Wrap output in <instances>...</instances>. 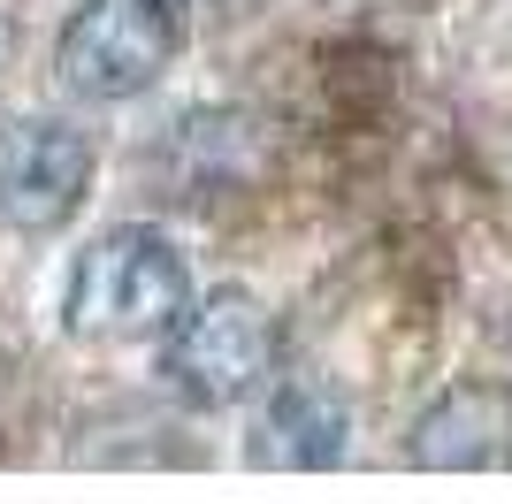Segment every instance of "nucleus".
<instances>
[{
    "instance_id": "5",
    "label": "nucleus",
    "mask_w": 512,
    "mask_h": 504,
    "mask_svg": "<svg viewBox=\"0 0 512 504\" xmlns=\"http://www.w3.org/2000/svg\"><path fill=\"white\" fill-rule=\"evenodd\" d=\"M406 459L428 474H482L512 466V382H451L421 405Z\"/></svg>"
},
{
    "instance_id": "4",
    "label": "nucleus",
    "mask_w": 512,
    "mask_h": 504,
    "mask_svg": "<svg viewBox=\"0 0 512 504\" xmlns=\"http://www.w3.org/2000/svg\"><path fill=\"white\" fill-rule=\"evenodd\" d=\"M92 138L62 115H16L0 123V230L8 237H46L85 207L92 191Z\"/></svg>"
},
{
    "instance_id": "1",
    "label": "nucleus",
    "mask_w": 512,
    "mask_h": 504,
    "mask_svg": "<svg viewBox=\"0 0 512 504\" xmlns=\"http://www.w3.org/2000/svg\"><path fill=\"white\" fill-rule=\"evenodd\" d=\"M184 306H192V268H184V252L161 230H146V222L107 230L100 245L77 260V275H69V329L100 336V344L169 336Z\"/></svg>"
},
{
    "instance_id": "2",
    "label": "nucleus",
    "mask_w": 512,
    "mask_h": 504,
    "mask_svg": "<svg viewBox=\"0 0 512 504\" xmlns=\"http://www.w3.org/2000/svg\"><path fill=\"white\" fill-rule=\"evenodd\" d=\"M276 314L253 291H207L176 314L169 344H161V375L184 405L214 413V405H245L276 375Z\"/></svg>"
},
{
    "instance_id": "3",
    "label": "nucleus",
    "mask_w": 512,
    "mask_h": 504,
    "mask_svg": "<svg viewBox=\"0 0 512 504\" xmlns=\"http://www.w3.org/2000/svg\"><path fill=\"white\" fill-rule=\"evenodd\" d=\"M192 31V0H85L69 16L54 69L77 100H138Z\"/></svg>"
},
{
    "instance_id": "6",
    "label": "nucleus",
    "mask_w": 512,
    "mask_h": 504,
    "mask_svg": "<svg viewBox=\"0 0 512 504\" xmlns=\"http://www.w3.org/2000/svg\"><path fill=\"white\" fill-rule=\"evenodd\" d=\"M344 443H352V413L329 382H276L253 420L245 459L276 466V474H321V466L344 459Z\"/></svg>"
}]
</instances>
